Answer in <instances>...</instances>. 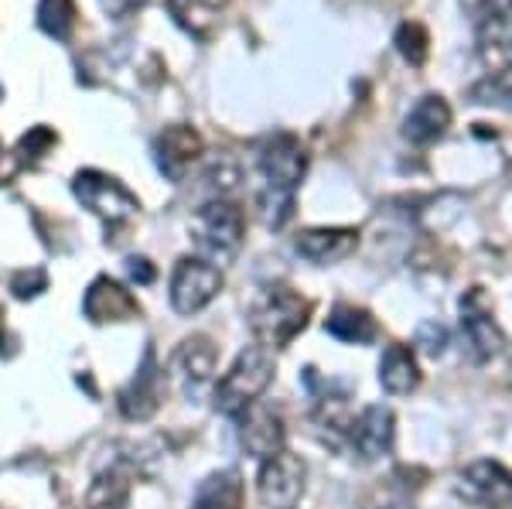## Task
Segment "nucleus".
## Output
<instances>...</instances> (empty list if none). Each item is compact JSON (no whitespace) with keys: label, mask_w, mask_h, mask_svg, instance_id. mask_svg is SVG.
<instances>
[{"label":"nucleus","mask_w":512,"mask_h":509,"mask_svg":"<svg viewBox=\"0 0 512 509\" xmlns=\"http://www.w3.org/2000/svg\"><path fill=\"white\" fill-rule=\"evenodd\" d=\"M308 171V154L294 134H274L260 147L263 188L256 195L260 216L270 229H280L294 216V192Z\"/></svg>","instance_id":"1"},{"label":"nucleus","mask_w":512,"mask_h":509,"mask_svg":"<svg viewBox=\"0 0 512 509\" xmlns=\"http://www.w3.org/2000/svg\"><path fill=\"white\" fill-rule=\"evenodd\" d=\"M277 373V359L267 346H250L236 356V363L229 366V373L219 380L216 387V410L226 417H239L243 410L256 404L263 390L270 387Z\"/></svg>","instance_id":"2"},{"label":"nucleus","mask_w":512,"mask_h":509,"mask_svg":"<svg viewBox=\"0 0 512 509\" xmlns=\"http://www.w3.org/2000/svg\"><path fill=\"white\" fill-rule=\"evenodd\" d=\"M308 315H311L308 298H301L291 287H270L250 308V332L256 335L260 346L280 349L308 325Z\"/></svg>","instance_id":"3"},{"label":"nucleus","mask_w":512,"mask_h":509,"mask_svg":"<svg viewBox=\"0 0 512 509\" xmlns=\"http://www.w3.org/2000/svg\"><path fill=\"white\" fill-rule=\"evenodd\" d=\"M192 236L209 264H226L243 246V212L226 199L202 205L192 223Z\"/></svg>","instance_id":"4"},{"label":"nucleus","mask_w":512,"mask_h":509,"mask_svg":"<svg viewBox=\"0 0 512 509\" xmlns=\"http://www.w3.org/2000/svg\"><path fill=\"white\" fill-rule=\"evenodd\" d=\"M76 199L86 205L89 212H96L106 226H120L127 219L137 216V195L130 188H123L117 178L103 175V171H79L72 182Z\"/></svg>","instance_id":"5"},{"label":"nucleus","mask_w":512,"mask_h":509,"mask_svg":"<svg viewBox=\"0 0 512 509\" xmlns=\"http://www.w3.org/2000/svg\"><path fill=\"white\" fill-rule=\"evenodd\" d=\"M222 291V270L202 257L178 260L171 274V308L178 315H195Z\"/></svg>","instance_id":"6"},{"label":"nucleus","mask_w":512,"mask_h":509,"mask_svg":"<svg viewBox=\"0 0 512 509\" xmlns=\"http://www.w3.org/2000/svg\"><path fill=\"white\" fill-rule=\"evenodd\" d=\"M461 335H465L468 356H472L475 363H485V359L499 356L502 346H506V335L495 325L492 305L482 287H472V291L461 298Z\"/></svg>","instance_id":"7"},{"label":"nucleus","mask_w":512,"mask_h":509,"mask_svg":"<svg viewBox=\"0 0 512 509\" xmlns=\"http://www.w3.org/2000/svg\"><path fill=\"white\" fill-rule=\"evenodd\" d=\"M304 479H308V469L304 462L291 451H277V455L263 458L260 475H256V489H260V499L274 509H294V503L304 492Z\"/></svg>","instance_id":"8"},{"label":"nucleus","mask_w":512,"mask_h":509,"mask_svg":"<svg viewBox=\"0 0 512 509\" xmlns=\"http://www.w3.org/2000/svg\"><path fill=\"white\" fill-rule=\"evenodd\" d=\"M458 496L482 509H512V472L492 458L472 462L458 475Z\"/></svg>","instance_id":"9"},{"label":"nucleus","mask_w":512,"mask_h":509,"mask_svg":"<svg viewBox=\"0 0 512 509\" xmlns=\"http://www.w3.org/2000/svg\"><path fill=\"white\" fill-rule=\"evenodd\" d=\"M164 400V369L158 366V356L154 349L144 352V363H140L137 376L130 380V387L120 390V414L127 421H147V417L158 414Z\"/></svg>","instance_id":"10"},{"label":"nucleus","mask_w":512,"mask_h":509,"mask_svg":"<svg viewBox=\"0 0 512 509\" xmlns=\"http://www.w3.org/2000/svg\"><path fill=\"white\" fill-rule=\"evenodd\" d=\"M393 438H396V417H393V410L383 407V404L366 407L349 424L352 448L359 451L366 462H376V458L390 455V451H393Z\"/></svg>","instance_id":"11"},{"label":"nucleus","mask_w":512,"mask_h":509,"mask_svg":"<svg viewBox=\"0 0 512 509\" xmlns=\"http://www.w3.org/2000/svg\"><path fill=\"white\" fill-rule=\"evenodd\" d=\"M243 424H239V441H243V448L250 451L253 458H270L277 455V451H284V417L277 414L274 407L267 404H253L250 410H243Z\"/></svg>","instance_id":"12"},{"label":"nucleus","mask_w":512,"mask_h":509,"mask_svg":"<svg viewBox=\"0 0 512 509\" xmlns=\"http://www.w3.org/2000/svg\"><path fill=\"white\" fill-rule=\"evenodd\" d=\"M202 154V137L195 134L185 123H175L154 141V161H158V171L168 182H181L188 175V168L198 161Z\"/></svg>","instance_id":"13"},{"label":"nucleus","mask_w":512,"mask_h":509,"mask_svg":"<svg viewBox=\"0 0 512 509\" xmlns=\"http://www.w3.org/2000/svg\"><path fill=\"white\" fill-rule=\"evenodd\" d=\"M82 311H86L89 322L106 325V322H127V318H137L140 305L123 284L110 281V277H96V281L89 284L86 298H82Z\"/></svg>","instance_id":"14"},{"label":"nucleus","mask_w":512,"mask_h":509,"mask_svg":"<svg viewBox=\"0 0 512 509\" xmlns=\"http://www.w3.org/2000/svg\"><path fill=\"white\" fill-rule=\"evenodd\" d=\"M219 363V349L212 346V339L205 335H195V339L181 342L175 359H171V376L178 380V387L185 393H195L202 383L212 380Z\"/></svg>","instance_id":"15"},{"label":"nucleus","mask_w":512,"mask_h":509,"mask_svg":"<svg viewBox=\"0 0 512 509\" xmlns=\"http://www.w3.org/2000/svg\"><path fill=\"white\" fill-rule=\"evenodd\" d=\"M359 246V233L355 229H342V226H325V229H304L297 233L294 250L301 253L311 264H338L349 253H355Z\"/></svg>","instance_id":"16"},{"label":"nucleus","mask_w":512,"mask_h":509,"mask_svg":"<svg viewBox=\"0 0 512 509\" xmlns=\"http://www.w3.org/2000/svg\"><path fill=\"white\" fill-rule=\"evenodd\" d=\"M229 0H168V14L185 35L209 41L219 31Z\"/></svg>","instance_id":"17"},{"label":"nucleus","mask_w":512,"mask_h":509,"mask_svg":"<svg viewBox=\"0 0 512 509\" xmlns=\"http://www.w3.org/2000/svg\"><path fill=\"white\" fill-rule=\"evenodd\" d=\"M451 127V106L441 96H424L414 110L403 117V137L410 144H434L448 134Z\"/></svg>","instance_id":"18"},{"label":"nucleus","mask_w":512,"mask_h":509,"mask_svg":"<svg viewBox=\"0 0 512 509\" xmlns=\"http://www.w3.org/2000/svg\"><path fill=\"white\" fill-rule=\"evenodd\" d=\"M420 380H424V373H420V366H417L414 349L390 346L383 352V359H379V383H383L386 393L407 397V393H414L420 387Z\"/></svg>","instance_id":"19"},{"label":"nucleus","mask_w":512,"mask_h":509,"mask_svg":"<svg viewBox=\"0 0 512 509\" xmlns=\"http://www.w3.org/2000/svg\"><path fill=\"white\" fill-rule=\"evenodd\" d=\"M325 332L332 339L345 342V346H369L379 339V325L366 308L355 305H338L332 315L325 318Z\"/></svg>","instance_id":"20"},{"label":"nucleus","mask_w":512,"mask_h":509,"mask_svg":"<svg viewBox=\"0 0 512 509\" xmlns=\"http://www.w3.org/2000/svg\"><path fill=\"white\" fill-rule=\"evenodd\" d=\"M192 509H246V489L239 472H216L198 486Z\"/></svg>","instance_id":"21"},{"label":"nucleus","mask_w":512,"mask_h":509,"mask_svg":"<svg viewBox=\"0 0 512 509\" xmlns=\"http://www.w3.org/2000/svg\"><path fill=\"white\" fill-rule=\"evenodd\" d=\"M130 482L123 472H103L89 489V509H127Z\"/></svg>","instance_id":"22"},{"label":"nucleus","mask_w":512,"mask_h":509,"mask_svg":"<svg viewBox=\"0 0 512 509\" xmlns=\"http://www.w3.org/2000/svg\"><path fill=\"white\" fill-rule=\"evenodd\" d=\"M472 103L512 110V65L492 72V76H485L482 82H475V86H472Z\"/></svg>","instance_id":"23"},{"label":"nucleus","mask_w":512,"mask_h":509,"mask_svg":"<svg viewBox=\"0 0 512 509\" xmlns=\"http://www.w3.org/2000/svg\"><path fill=\"white\" fill-rule=\"evenodd\" d=\"M72 24H76V4L72 0H41L38 4V28L45 35L65 41L72 35Z\"/></svg>","instance_id":"24"},{"label":"nucleus","mask_w":512,"mask_h":509,"mask_svg":"<svg viewBox=\"0 0 512 509\" xmlns=\"http://www.w3.org/2000/svg\"><path fill=\"white\" fill-rule=\"evenodd\" d=\"M52 147H55V130L31 127L28 134L18 141V158H14V164H18V168H24V164H28V168H35V164L45 158Z\"/></svg>","instance_id":"25"},{"label":"nucleus","mask_w":512,"mask_h":509,"mask_svg":"<svg viewBox=\"0 0 512 509\" xmlns=\"http://www.w3.org/2000/svg\"><path fill=\"white\" fill-rule=\"evenodd\" d=\"M427 45H431V38H427V31L420 28L417 21L400 24V31H396V48H400V55H403V59H407L410 65H424V59H427Z\"/></svg>","instance_id":"26"},{"label":"nucleus","mask_w":512,"mask_h":509,"mask_svg":"<svg viewBox=\"0 0 512 509\" xmlns=\"http://www.w3.org/2000/svg\"><path fill=\"white\" fill-rule=\"evenodd\" d=\"M417 346L420 352H427V356H441L444 349H448V328L441 322H424L417 328Z\"/></svg>","instance_id":"27"},{"label":"nucleus","mask_w":512,"mask_h":509,"mask_svg":"<svg viewBox=\"0 0 512 509\" xmlns=\"http://www.w3.org/2000/svg\"><path fill=\"white\" fill-rule=\"evenodd\" d=\"M45 287H48V274L41 267L18 270V274H14V281H11V291L18 294V298H38Z\"/></svg>","instance_id":"28"},{"label":"nucleus","mask_w":512,"mask_h":509,"mask_svg":"<svg viewBox=\"0 0 512 509\" xmlns=\"http://www.w3.org/2000/svg\"><path fill=\"white\" fill-rule=\"evenodd\" d=\"M127 274H130V281H137V284H154V277H158L151 267V260H144V257H130Z\"/></svg>","instance_id":"29"},{"label":"nucleus","mask_w":512,"mask_h":509,"mask_svg":"<svg viewBox=\"0 0 512 509\" xmlns=\"http://www.w3.org/2000/svg\"><path fill=\"white\" fill-rule=\"evenodd\" d=\"M99 4H103V11L110 14V18H127V14L140 11L147 0H99Z\"/></svg>","instance_id":"30"},{"label":"nucleus","mask_w":512,"mask_h":509,"mask_svg":"<svg viewBox=\"0 0 512 509\" xmlns=\"http://www.w3.org/2000/svg\"><path fill=\"white\" fill-rule=\"evenodd\" d=\"M14 168H18V164H11L7 161V154H4V144H0V185H7L14 178Z\"/></svg>","instance_id":"31"}]
</instances>
